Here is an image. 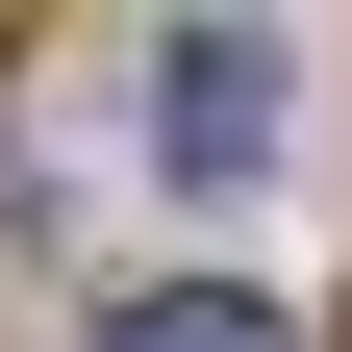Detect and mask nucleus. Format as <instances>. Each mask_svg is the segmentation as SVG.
Listing matches in <instances>:
<instances>
[{
  "label": "nucleus",
  "instance_id": "obj_1",
  "mask_svg": "<svg viewBox=\"0 0 352 352\" xmlns=\"http://www.w3.org/2000/svg\"><path fill=\"white\" fill-rule=\"evenodd\" d=\"M151 151L201 176V201L277 176V51H252V25H176V51H151Z\"/></svg>",
  "mask_w": 352,
  "mask_h": 352
},
{
  "label": "nucleus",
  "instance_id": "obj_2",
  "mask_svg": "<svg viewBox=\"0 0 352 352\" xmlns=\"http://www.w3.org/2000/svg\"><path fill=\"white\" fill-rule=\"evenodd\" d=\"M101 352H302V302H252V277H151V302H101Z\"/></svg>",
  "mask_w": 352,
  "mask_h": 352
}]
</instances>
